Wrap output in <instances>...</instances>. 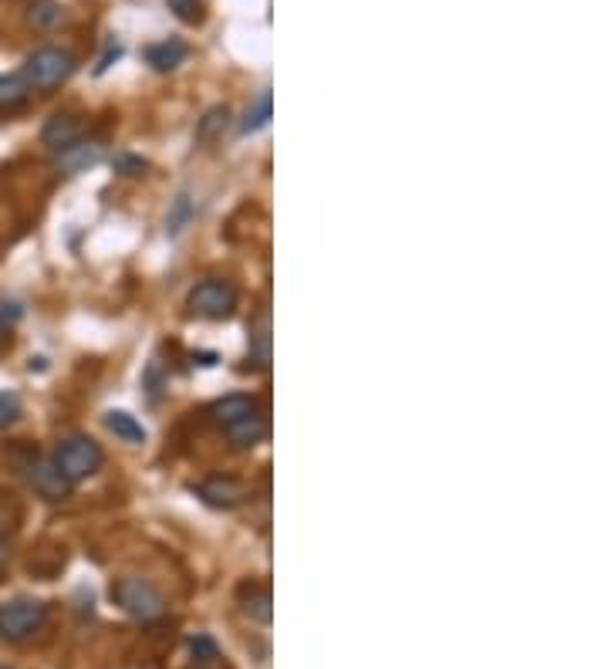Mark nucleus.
I'll use <instances>...</instances> for the list:
<instances>
[{
  "label": "nucleus",
  "mask_w": 608,
  "mask_h": 669,
  "mask_svg": "<svg viewBox=\"0 0 608 669\" xmlns=\"http://www.w3.org/2000/svg\"><path fill=\"white\" fill-rule=\"evenodd\" d=\"M105 426H109V433L119 436L122 443H146V426H142L132 413H125V409L105 413Z\"/></svg>",
  "instance_id": "obj_15"
},
{
  "label": "nucleus",
  "mask_w": 608,
  "mask_h": 669,
  "mask_svg": "<svg viewBox=\"0 0 608 669\" xmlns=\"http://www.w3.org/2000/svg\"><path fill=\"white\" fill-rule=\"evenodd\" d=\"M186 220H190V196H180V200H176V210L166 217V230L169 234H180Z\"/></svg>",
  "instance_id": "obj_22"
},
{
  "label": "nucleus",
  "mask_w": 608,
  "mask_h": 669,
  "mask_svg": "<svg viewBox=\"0 0 608 669\" xmlns=\"http://www.w3.org/2000/svg\"><path fill=\"white\" fill-rule=\"evenodd\" d=\"M4 345H7V325L0 321V349H4Z\"/></svg>",
  "instance_id": "obj_24"
},
{
  "label": "nucleus",
  "mask_w": 608,
  "mask_h": 669,
  "mask_svg": "<svg viewBox=\"0 0 608 669\" xmlns=\"http://www.w3.org/2000/svg\"><path fill=\"white\" fill-rule=\"evenodd\" d=\"M51 460H55V467L61 470V477H65L68 484H78V480H85V477H92V474L102 470L105 453L92 436L75 433V436H68V440L58 443V450H55V457Z\"/></svg>",
  "instance_id": "obj_2"
},
{
  "label": "nucleus",
  "mask_w": 608,
  "mask_h": 669,
  "mask_svg": "<svg viewBox=\"0 0 608 669\" xmlns=\"http://www.w3.org/2000/svg\"><path fill=\"white\" fill-rule=\"evenodd\" d=\"M0 669H7V666H0Z\"/></svg>",
  "instance_id": "obj_25"
},
{
  "label": "nucleus",
  "mask_w": 608,
  "mask_h": 669,
  "mask_svg": "<svg viewBox=\"0 0 608 669\" xmlns=\"http://www.w3.org/2000/svg\"><path fill=\"white\" fill-rule=\"evenodd\" d=\"M190 55V48L180 41V38H166V41H156L146 48V61L156 71H176Z\"/></svg>",
  "instance_id": "obj_12"
},
{
  "label": "nucleus",
  "mask_w": 608,
  "mask_h": 669,
  "mask_svg": "<svg viewBox=\"0 0 608 669\" xmlns=\"http://www.w3.org/2000/svg\"><path fill=\"white\" fill-rule=\"evenodd\" d=\"M112 599L122 612H129L132 619L139 622H156L163 619L166 612V599L156 592V585H149L146 578H119L112 585Z\"/></svg>",
  "instance_id": "obj_3"
},
{
  "label": "nucleus",
  "mask_w": 608,
  "mask_h": 669,
  "mask_svg": "<svg viewBox=\"0 0 608 669\" xmlns=\"http://www.w3.org/2000/svg\"><path fill=\"white\" fill-rule=\"evenodd\" d=\"M105 159V146L98 139H78L71 142L68 149H61L55 166L61 169L65 176H75V173H85V169L98 166Z\"/></svg>",
  "instance_id": "obj_7"
},
{
  "label": "nucleus",
  "mask_w": 608,
  "mask_h": 669,
  "mask_svg": "<svg viewBox=\"0 0 608 669\" xmlns=\"http://www.w3.org/2000/svg\"><path fill=\"white\" fill-rule=\"evenodd\" d=\"M196 494L213 507H237L247 497V487L234 477H210L196 484Z\"/></svg>",
  "instance_id": "obj_9"
},
{
  "label": "nucleus",
  "mask_w": 608,
  "mask_h": 669,
  "mask_svg": "<svg viewBox=\"0 0 608 669\" xmlns=\"http://www.w3.org/2000/svg\"><path fill=\"white\" fill-rule=\"evenodd\" d=\"M48 622V605L38 599H11L0 605V639L4 642H28Z\"/></svg>",
  "instance_id": "obj_4"
},
{
  "label": "nucleus",
  "mask_w": 608,
  "mask_h": 669,
  "mask_svg": "<svg viewBox=\"0 0 608 669\" xmlns=\"http://www.w3.org/2000/svg\"><path fill=\"white\" fill-rule=\"evenodd\" d=\"M190 649H193V659L200 666H207V663H213L220 653H217V642H213L210 636H196V639H190Z\"/></svg>",
  "instance_id": "obj_19"
},
{
  "label": "nucleus",
  "mask_w": 608,
  "mask_h": 669,
  "mask_svg": "<svg viewBox=\"0 0 608 669\" xmlns=\"http://www.w3.org/2000/svg\"><path fill=\"white\" fill-rule=\"evenodd\" d=\"M17 416H21V399L14 392H0V430H7Z\"/></svg>",
  "instance_id": "obj_21"
},
{
  "label": "nucleus",
  "mask_w": 608,
  "mask_h": 669,
  "mask_svg": "<svg viewBox=\"0 0 608 669\" xmlns=\"http://www.w3.org/2000/svg\"><path fill=\"white\" fill-rule=\"evenodd\" d=\"M166 7L180 17L183 24H196L200 21V0H166Z\"/></svg>",
  "instance_id": "obj_20"
},
{
  "label": "nucleus",
  "mask_w": 608,
  "mask_h": 669,
  "mask_svg": "<svg viewBox=\"0 0 608 669\" xmlns=\"http://www.w3.org/2000/svg\"><path fill=\"white\" fill-rule=\"evenodd\" d=\"M250 413H257V399L247 396V392H234V396H223L210 406V419L217 426H230L237 419H244Z\"/></svg>",
  "instance_id": "obj_10"
},
{
  "label": "nucleus",
  "mask_w": 608,
  "mask_h": 669,
  "mask_svg": "<svg viewBox=\"0 0 608 669\" xmlns=\"http://www.w3.org/2000/svg\"><path fill=\"white\" fill-rule=\"evenodd\" d=\"M227 430V436H230V443L237 446V450H250V446H257L267 436V419H264V413L257 409V413H250V416H244V419H237V423H230V426H223Z\"/></svg>",
  "instance_id": "obj_11"
},
{
  "label": "nucleus",
  "mask_w": 608,
  "mask_h": 669,
  "mask_svg": "<svg viewBox=\"0 0 608 669\" xmlns=\"http://www.w3.org/2000/svg\"><path fill=\"white\" fill-rule=\"evenodd\" d=\"M7 555H11V548H7V541L0 538V568H4V561H7Z\"/></svg>",
  "instance_id": "obj_23"
},
{
  "label": "nucleus",
  "mask_w": 608,
  "mask_h": 669,
  "mask_svg": "<svg viewBox=\"0 0 608 669\" xmlns=\"http://www.w3.org/2000/svg\"><path fill=\"white\" fill-rule=\"evenodd\" d=\"M85 136V122L75 119V115H51L48 122H44L41 129V142L48 149H55V153H61V149H68L71 142H78Z\"/></svg>",
  "instance_id": "obj_8"
},
{
  "label": "nucleus",
  "mask_w": 608,
  "mask_h": 669,
  "mask_svg": "<svg viewBox=\"0 0 608 669\" xmlns=\"http://www.w3.org/2000/svg\"><path fill=\"white\" fill-rule=\"evenodd\" d=\"M24 17H28L34 31H55L65 24V7H61L58 0H31Z\"/></svg>",
  "instance_id": "obj_13"
},
{
  "label": "nucleus",
  "mask_w": 608,
  "mask_h": 669,
  "mask_svg": "<svg viewBox=\"0 0 608 669\" xmlns=\"http://www.w3.org/2000/svg\"><path fill=\"white\" fill-rule=\"evenodd\" d=\"M227 126H230V109H227V105H217V109H210L200 119V126H196V139L213 142V139L223 136V129H227Z\"/></svg>",
  "instance_id": "obj_17"
},
{
  "label": "nucleus",
  "mask_w": 608,
  "mask_h": 669,
  "mask_svg": "<svg viewBox=\"0 0 608 669\" xmlns=\"http://www.w3.org/2000/svg\"><path fill=\"white\" fill-rule=\"evenodd\" d=\"M244 615L250 622H261V626H267V622L274 619V609H271V592L267 588H250V592H244Z\"/></svg>",
  "instance_id": "obj_16"
},
{
  "label": "nucleus",
  "mask_w": 608,
  "mask_h": 669,
  "mask_svg": "<svg viewBox=\"0 0 608 669\" xmlns=\"http://www.w3.org/2000/svg\"><path fill=\"white\" fill-rule=\"evenodd\" d=\"M21 474L28 477V484L38 490L44 501H68L71 497V487L65 477H61V470L55 467V460L41 457V453H28V460L21 463Z\"/></svg>",
  "instance_id": "obj_6"
},
{
  "label": "nucleus",
  "mask_w": 608,
  "mask_h": 669,
  "mask_svg": "<svg viewBox=\"0 0 608 669\" xmlns=\"http://www.w3.org/2000/svg\"><path fill=\"white\" fill-rule=\"evenodd\" d=\"M75 65H78V61H75V55H71L68 48H55V44H48V48H38L28 61H24L21 78L28 82L31 92L51 95L55 88H61L68 82Z\"/></svg>",
  "instance_id": "obj_1"
},
{
  "label": "nucleus",
  "mask_w": 608,
  "mask_h": 669,
  "mask_svg": "<svg viewBox=\"0 0 608 669\" xmlns=\"http://www.w3.org/2000/svg\"><path fill=\"white\" fill-rule=\"evenodd\" d=\"M28 98H31V88L21 78V71H17V75H0V115L24 109Z\"/></svg>",
  "instance_id": "obj_14"
},
{
  "label": "nucleus",
  "mask_w": 608,
  "mask_h": 669,
  "mask_svg": "<svg viewBox=\"0 0 608 669\" xmlns=\"http://www.w3.org/2000/svg\"><path fill=\"white\" fill-rule=\"evenodd\" d=\"M271 115H274L271 92H267V88H264V92L257 95V102L247 109V119H244V126H240V132H257V129H264L267 122H271Z\"/></svg>",
  "instance_id": "obj_18"
},
{
  "label": "nucleus",
  "mask_w": 608,
  "mask_h": 669,
  "mask_svg": "<svg viewBox=\"0 0 608 669\" xmlns=\"http://www.w3.org/2000/svg\"><path fill=\"white\" fill-rule=\"evenodd\" d=\"M186 308H190V315H196V318L223 321V318L234 315V308H237V288L220 278L200 281L190 291V298H186Z\"/></svg>",
  "instance_id": "obj_5"
}]
</instances>
